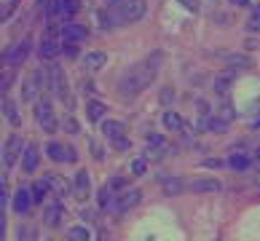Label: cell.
Masks as SVG:
<instances>
[{
	"mask_svg": "<svg viewBox=\"0 0 260 241\" xmlns=\"http://www.w3.org/2000/svg\"><path fill=\"white\" fill-rule=\"evenodd\" d=\"M158 62H161V56H150L148 62H140V64L129 67V70L123 73V78H121V94L126 96V99H132V96L145 91L158 75V67H161Z\"/></svg>",
	"mask_w": 260,
	"mask_h": 241,
	"instance_id": "obj_1",
	"label": "cell"
},
{
	"mask_svg": "<svg viewBox=\"0 0 260 241\" xmlns=\"http://www.w3.org/2000/svg\"><path fill=\"white\" fill-rule=\"evenodd\" d=\"M110 11L118 22H140L145 16V0H118Z\"/></svg>",
	"mask_w": 260,
	"mask_h": 241,
	"instance_id": "obj_2",
	"label": "cell"
},
{
	"mask_svg": "<svg viewBox=\"0 0 260 241\" xmlns=\"http://www.w3.org/2000/svg\"><path fill=\"white\" fill-rule=\"evenodd\" d=\"M49 73H51V91L59 96V99L67 105V108H73V94L67 91V78H64V70L56 62H49Z\"/></svg>",
	"mask_w": 260,
	"mask_h": 241,
	"instance_id": "obj_3",
	"label": "cell"
},
{
	"mask_svg": "<svg viewBox=\"0 0 260 241\" xmlns=\"http://www.w3.org/2000/svg\"><path fill=\"white\" fill-rule=\"evenodd\" d=\"M140 198H142V190L137 188H123L115 193V198H113V212H118V215H126L129 209H134L140 204Z\"/></svg>",
	"mask_w": 260,
	"mask_h": 241,
	"instance_id": "obj_4",
	"label": "cell"
},
{
	"mask_svg": "<svg viewBox=\"0 0 260 241\" xmlns=\"http://www.w3.org/2000/svg\"><path fill=\"white\" fill-rule=\"evenodd\" d=\"M35 118H38V123H41V129H43L46 134H51V131L59 129V121H56L54 108H51L49 99H38V105H35Z\"/></svg>",
	"mask_w": 260,
	"mask_h": 241,
	"instance_id": "obj_5",
	"label": "cell"
},
{
	"mask_svg": "<svg viewBox=\"0 0 260 241\" xmlns=\"http://www.w3.org/2000/svg\"><path fill=\"white\" fill-rule=\"evenodd\" d=\"M19 153H24V142H22L19 134H11V137L6 140V145H3V166L6 169H11L14 163H16Z\"/></svg>",
	"mask_w": 260,
	"mask_h": 241,
	"instance_id": "obj_6",
	"label": "cell"
},
{
	"mask_svg": "<svg viewBox=\"0 0 260 241\" xmlns=\"http://www.w3.org/2000/svg\"><path fill=\"white\" fill-rule=\"evenodd\" d=\"M30 48H32L30 41H19V43H14L11 48H8V51L3 54V62H6V64H11V67L22 64V62L27 59V54H30Z\"/></svg>",
	"mask_w": 260,
	"mask_h": 241,
	"instance_id": "obj_7",
	"label": "cell"
},
{
	"mask_svg": "<svg viewBox=\"0 0 260 241\" xmlns=\"http://www.w3.org/2000/svg\"><path fill=\"white\" fill-rule=\"evenodd\" d=\"M185 188L190 193H220V190H223V182L212 180V177H196V180H188Z\"/></svg>",
	"mask_w": 260,
	"mask_h": 241,
	"instance_id": "obj_8",
	"label": "cell"
},
{
	"mask_svg": "<svg viewBox=\"0 0 260 241\" xmlns=\"http://www.w3.org/2000/svg\"><path fill=\"white\" fill-rule=\"evenodd\" d=\"M46 150H49V156L54 161H59V163H73L75 158H78L73 148H64V145H56V142H49V145H46Z\"/></svg>",
	"mask_w": 260,
	"mask_h": 241,
	"instance_id": "obj_9",
	"label": "cell"
},
{
	"mask_svg": "<svg viewBox=\"0 0 260 241\" xmlns=\"http://www.w3.org/2000/svg\"><path fill=\"white\" fill-rule=\"evenodd\" d=\"M73 193L78 198H89L91 196V180H89V171H75V180H73Z\"/></svg>",
	"mask_w": 260,
	"mask_h": 241,
	"instance_id": "obj_10",
	"label": "cell"
},
{
	"mask_svg": "<svg viewBox=\"0 0 260 241\" xmlns=\"http://www.w3.org/2000/svg\"><path fill=\"white\" fill-rule=\"evenodd\" d=\"M32 201H35V196H32V190H27V188H19L14 193V209L19 212V215H27L30 206H32Z\"/></svg>",
	"mask_w": 260,
	"mask_h": 241,
	"instance_id": "obj_11",
	"label": "cell"
},
{
	"mask_svg": "<svg viewBox=\"0 0 260 241\" xmlns=\"http://www.w3.org/2000/svg\"><path fill=\"white\" fill-rule=\"evenodd\" d=\"M38 161H41V156H38V148L32 142L24 145V153H22V169L24 171H35L38 169Z\"/></svg>",
	"mask_w": 260,
	"mask_h": 241,
	"instance_id": "obj_12",
	"label": "cell"
},
{
	"mask_svg": "<svg viewBox=\"0 0 260 241\" xmlns=\"http://www.w3.org/2000/svg\"><path fill=\"white\" fill-rule=\"evenodd\" d=\"M86 35H89V32H86L81 24H73V22H70V24L62 27V38H64L67 43H83Z\"/></svg>",
	"mask_w": 260,
	"mask_h": 241,
	"instance_id": "obj_13",
	"label": "cell"
},
{
	"mask_svg": "<svg viewBox=\"0 0 260 241\" xmlns=\"http://www.w3.org/2000/svg\"><path fill=\"white\" fill-rule=\"evenodd\" d=\"M43 220H46V225H49V228H56V225H59V220H62V206H59V201H49V204H46Z\"/></svg>",
	"mask_w": 260,
	"mask_h": 241,
	"instance_id": "obj_14",
	"label": "cell"
},
{
	"mask_svg": "<svg viewBox=\"0 0 260 241\" xmlns=\"http://www.w3.org/2000/svg\"><path fill=\"white\" fill-rule=\"evenodd\" d=\"M43 89H41V83H38V78L32 75V78H24V83H22V96L27 102H38V94H41Z\"/></svg>",
	"mask_w": 260,
	"mask_h": 241,
	"instance_id": "obj_15",
	"label": "cell"
},
{
	"mask_svg": "<svg viewBox=\"0 0 260 241\" xmlns=\"http://www.w3.org/2000/svg\"><path fill=\"white\" fill-rule=\"evenodd\" d=\"M105 113H108L105 102H100V99H89V102H86V118H89V121H102Z\"/></svg>",
	"mask_w": 260,
	"mask_h": 241,
	"instance_id": "obj_16",
	"label": "cell"
},
{
	"mask_svg": "<svg viewBox=\"0 0 260 241\" xmlns=\"http://www.w3.org/2000/svg\"><path fill=\"white\" fill-rule=\"evenodd\" d=\"M199 129L201 131H212V134H223L225 129H228V123L223 121V118H201V123H199Z\"/></svg>",
	"mask_w": 260,
	"mask_h": 241,
	"instance_id": "obj_17",
	"label": "cell"
},
{
	"mask_svg": "<svg viewBox=\"0 0 260 241\" xmlns=\"http://www.w3.org/2000/svg\"><path fill=\"white\" fill-rule=\"evenodd\" d=\"M234 78H236V70H225V73H220L217 78H215V86H212V89H215L217 94H225V91L231 89V83H234Z\"/></svg>",
	"mask_w": 260,
	"mask_h": 241,
	"instance_id": "obj_18",
	"label": "cell"
},
{
	"mask_svg": "<svg viewBox=\"0 0 260 241\" xmlns=\"http://www.w3.org/2000/svg\"><path fill=\"white\" fill-rule=\"evenodd\" d=\"M59 51H62V46L56 43V41H51V38H49V41H43V43H41V48H38L41 59H46V62L54 59V56H59Z\"/></svg>",
	"mask_w": 260,
	"mask_h": 241,
	"instance_id": "obj_19",
	"label": "cell"
},
{
	"mask_svg": "<svg viewBox=\"0 0 260 241\" xmlns=\"http://www.w3.org/2000/svg\"><path fill=\"white\" fill-rule=\"evenodd\" d=\"M102 134H105V137H108V140H121L123 137V123L121 121H105L102 123Z\"/></svg>",
	"mask_w": 260,
	"mask_h": 241,
	"instance_id": "obj_20",
	"label": "cell"
},
{
	"mask_svg": "<svg viewBox=\"0 0 260 241\" xmlns=\"http://www.w3.org/2000/svg\"><path fill=\"white\" fill-rule=\"evenodd\" d=\"M161 185H164V193H167V196H177V193L185 190V182L177 180V177H164Z\"/></svg>",
	"mask_w": 260,
	"mask_h": 241,
	"instance_id": "obj_21",
	"label": "cell"
},
{
	"mask_svg": "<svg viewBox=\"0 0 260 241\" xmlns=\"http://www.w3.org/2000/svg\"><path fill=\"white\" fill-rule=\"evenodd\" d=\"M105 62H108V54H105V51H91V54L83 56V64L89 67V70H100Z\"/></svg>",
	"mask_w": 260,
	"mask_h": 241,
	"instance_id": "obj_22",
	"label": "cell"
},
{
	"mask_svg": "<svg viewBox=\"0 0 260 241\" xmlns=\"http://www.w3.org/2000/svg\"><path fill=\"white\" fill-rule=\"evenodd\" d=\"M49 185H51V190L56 193V196H70V182L67 180H62V177H56V175H49Z\"/></svg>",
	"mask_w": 260,
	"mask_h": 241,
	"instance_id": "obj_23",
	"label": "cell"
},
{
	"mask_svg": "<svg viewBox=\"0 0 260 241\" xmlns=\"http://www.w3.org/2000/svg\"><path fill=\"white\" fill-rule=\"evenodd\" d=\"M3 115L8 118L11 126H19V123H22V118H19V113H16V105L11 99H3Z\"/></svg>",
	"mask_w": 260,
	"mask_h": 241,
	"instance_id": "obj_24",
	"label": "cell"
},
{
	"mask_svg": "<svg viewBox=\"0 0 260 241\" xmlns=\"http://www.w3.org/2000/svg\"><path fill=\"white\" fill-rule=\"evenodd\" d=\"M164 126H167L169 131H180L182 126H185V121H182L177 113H172V110H169V113H164Z\"/></svg>",
	"mask_w": 260,
	"mask_h": 241,
	"instance_id": "obj_25",
	"label": "cell"
},
{
	"mask_svg": "<svg viewBox=\"0 0 260 241\" xmlns=\"http://www.w3.org/2000/svg\"><path fill=\"white\" fill-rule=\"evenodd\" d=\"M231 169H236V171H244V169H249V156H244V153H234V156H231Z\"/></svg>",
	"mask_w": 260,
	"mask_h": 241,
	"instance_id": "obj_26",
	"label": "cell"
},
{
	"mask_svg": "<svg viewBox=\"0 0 260 241\" xmlns=\"http://www.w3.org/2000/svg\"><path fill=\"white\" fill-rule=\"evenodd\" d=\"M67 238H70V241H91V233H89L83 225H75V228H70Z\"/></svg>",
	"mask_w": 260,
	"mask_h": 241,
	"instance_id": "obj_27",
	"label": "cell"
},
{
	"mask_svg": "<svg viewBox=\"0 0 260 241\" xmlns=\"http://www.w3.org/2000/svg\"><path fill=\"white\" fill-rule=\"evenodd\" d=\"M46 190H51L49 177H46V180H38L35 185H32V196H35V201H43V198H46Z\"/></svg>",
	"mask_w": 260,
	"mask_h": 241,
	"instance_id": "obj_28",
	"label": "cell"
},
{
	"mask_svg": "<svg viewBox=\"0 0 260 241\" xmlns=\"http://www.w3.org/2000/svg\"><path fill=\"white\" fill-rule=\"evenodd\" d=\"M35 236H38V230H35V225H22L19 228V241H35Z\"/></svg>",
	"mask_w": 260,
	"mask_h": 241,
	"instance_id": "obj_29",
	"label": "cell"
},
{
	"mask_svg": "<svg viewBox=\"0 0 260 241\" xmlns=\"http://www.w3.org/2000/svg\"><path fill=\"white\" fill-rule=\"evenodd\" d=\"M129 169H132L134 177H142V175H145V169H148V161H145V158H134Z\"/></svg>",
	"mask_w": 260,
	"mask_h": 241,
	"instance_id": "obj_30",
	"label": "cell"
},
{
	"mask_svg": "<svg viewBox=\"0 0 260 241\" xmlns=\"http://www.w3.org/2000/svg\"><path fill=\"white\" fill-rule=\"evenodd\" d=\"M62 131H67V134H78L81 126H78V121H75L73 115H67V118L62 121Z\"/></svg>",
	"mask_w": 260,
	"mask_h": 241,
	"instance_id": "obj_31",
	"label": "cell"
},
{
	"mask_svg": "<svg viewBox=\"0 0 260 241\" xmlns=\"http://www.w3.org/2000/svg\"><path fill=\"white\" fill-rule=\"evenodd\" d=\"M217 118H223L225 123H231L236 118V110H234V105H223V108H220V113H217Z\"/></svg>",
	"mask_w": 260,
	"mask_h": 241,
	"instance_id": "obj_32",
	"label": "cell"
},
{
	"mask_svg": "<svg viewBox=\"0 0 260 241\" xmlns=\"http://www.w3.org/2000/svg\"><path fill=\"white\" fill-rule=\"evenodd\" d=\"M59 8L64 14H75L81 8V3H78V0H59Z\"/></svg>",
	"mask_w": 260,
	"mask_h": 241,
	"instance_id": "obj_33",
	"label": "cell"
},
{
	"mask_svg": "<svg viewBox=\"0 0 260 241\" xmlns=\"http://www.w3.org/2000/svg\"><path fill=\"white\" fill-rule=\"evenodd\" d=\"M89 150H91V156L97 161H105V150H102V145L97 140H89Z\"/></svg>",
	"mask_w": 260,
	"mask_h": 241,
	"instance_id": "obj_34",
	"label": "cell"
},
{
	"mask_svg": "<svg viewBox=\"0 0 260 241\" xmlns=\"http://www.w3.org/2000/svg\"><path fill=\"white\" fill-rule=\"evenodd\" d=\"M228 62L234 64V70H239V67H244V70H247V67L252 64V62H249V56H228Z\"/></svg>",
	"mask_w": 260,
	"mask_h": 241,
	"instance_id": "obj_35",
	"label": "cell"
},
{
	"mask_svg": "<svg viewBox=\"0 0 260 241\" xmlns=\"http://www.w3.org/2000/svg\"><path fill=\"white\" fill-rule=\"evenodd\" d=\"M247 27H249V32H260V16H252L247 22Z\"/></svg>",
	"mask_w": 260,
	"mask_h": 241,
	"instance_id": "obj_36",
	"label": "cell"
},
{
	"mask_svg": "<svg viewBox=\"0 0 260 241\" xmlns=\"http://www.w3.org/2000/svg\"><path fill=\"white\" fill-rule=\"evenodd\" d=\"M196 110H199V113H201V118H207V115H209V105H207V102H204V99H201V102H199V105H196Z\"/></svg>",
	"mask_w": 260,
	"mask_h": 241,
	"instance_id": "obj_37",
	"label": "cell"
},
{
	"mask_svg": "<svg viewBox=\"0 0 260 241\" xmlns=\"http://www.w3.org/2000/svg\"><path fill=\"white\" fill-rule=\"evenodd\" d=\"M113 145H115V148H118V150H129V140H126V137H121V140H115Z\"/></svg>",
	"mask_w": 260,
	"mask_h": 241,
	"instance_id": "obj_38",
	"label": "cell"
},
{
	"mask_svg": "<svg viewBox=\"0 0 260 241\" xmlns=\"http://www.w3.org/2000/svg\"><path fill=\"white\" fill-rule=\"evenodd\" d=\"M11 81H14V75H11V73H6V75H3V81H0V86H3V94L8 91V83H11Z\"/></svg>",
	"mask_w": 260,
	"mask_h": 241,
	"instance_id": "obj_39",
	"label": "cell"
},
{
	"mask_svg": "<svg viewBox=\"0 0 260 241\" xmlns=\"http://www.w3.org/2000/svg\"><path fill=\"white\" fill-rule=\"evenodd\" d=\"M185 8H190V11H199V0H180Z\"/></svg>",
	"mask_w": 260,
	"mask_h": 241,
	"instance_id": "obj_40",
	"label": "cell"
},
{
	"mask_svg": "<svg viewBox=\"0 0 260 241\" xmlns=\"http://www.w3.org/2000/svg\"><path fill=\"white\" fill-rule=\"evenodd\" d=\"M145 158H161V150H156V148H150V150L145 153Z\"/></svg>",
	"mask_w": 260,
	"mask_h": 241,
	"instance_id": "obj_41",
	"label": "cell"
},
{
	"mask_svg": "<svg viewBox=\"0 0 260 241\" xmlns=\"http://www.w3.org/2000/svg\"><path fill=\"white\" fill-rule=\"evenodd\" d=\"M0 238H6V217H0Z\"/></svg>",
	"mask_w": 260,
	"mask_h": 241,
	"instance_id": "obj_42",
	"label": "cell"
},
{
	"mask_svg": "<svg viewBox=\"0 0 260 241\" xmlns=\"http://www.w3.org/2000/svg\"><path fill=\"white\" fill-rule=\"evenodd\" d=\"M148 140H150V142H153V145H164V140H161V137H158V134H150V137H148Z\"/></svg>",
	"mask_w": 260,
	"mask_h": 241,
	"instance_id": "obj_43",
	"label": "cell"
},
{
	"mask_svg": "<svg viewBox=\"0 0 260 241\" xmlns=\"http://www.w3.org/2000/svg\"><path fill=\"white\" fill-rule=\"evenodd\" d=\"M64 51H67V56H75V54H78V51H75V46H70V43L64 46Z\"/></svg>",
	"mask_w": 260,
	"mask_h": 241,
	"instance_id": "obj_44",
	"label": "cell"
},
{
	"mask_svg": "<svg viewBox=\"0 0 260 241\" xmlns=\"http://www.w3.org/2000/svg\"><path fill=\"white\" fill-rule=\"evenodd\" d=\"M161 99H164V102H169V99H172V89H164V94H161Z\"/></svg>",
	"mask_w": 260,
	"mask_h": 241,
	"instance_id": "obj_45",
	"label": "cell"
},
{
	"mask_svg": "<svg viewBox=\"0 0 260 241\" xmlns=\"http://www.w3.org/2000/svg\"><path fill=\"white\" fill-rule=\"evenodd\" d=\"M100 201H102V206H108V190L100 193Z\"/></svg>",
	"mask_w": 260,
	"mask_h": 241,
	"instance_id": "obj_46",
	"label": "cell"
},
{
	"mask_svg": "<svg viewBox=\"0 0 260 241\" xmlns=\"http://www.w3.org/2000/svg\"><path fill=\"white\" fill-rule=\"evenodd\" d=\"M234 6H249V0H231Z\"/></svg>",
	"mask_w": 260,
	"mask_h": 241,
	"instance_id": "obj_47",
	"label": "cell"
},
{
	"mask_svg": "<svg viewBox=\"0 0 260 241\" xmlns=\"http://www.w3.org/2000/svg\"><path fill=\"white\" fill-rule=\"evenodd\" d=\"M255 163H257V169H260V150H255Z\"/></svg>",
	"mask_w": 260,
	"mask_h": 241,
	"instance_id": "obj_48",
	"label": "cell"
},
{
	"mask_svg": "<svg viewBox=\"0 0 260 241\" xmlns=\"http://www.w3.org/2000/svg\"><path fill=\"white\" fill-rule=\"evenodd\" d=\"M97 241H110V238H108V233H100V236H97Z\"/></svg>",
	"mask_w": 260,
	"mask_h": 241,
	"instance_id": "obj_49",
	"label": "cell"
},
{
	"mask_svg": "<svg viewBox=\"0 0 260 241\" xmlns=\"http://www.w3.org/2000/svg\"><path fill=\"white\" fill-rule=\"evenodd\" d=\"M252 16H260V6H255V8H252Z\"/></svg>",
	"mask_w": 260,
	"mask_h": 241,
	"instance_id": "obj_50",
	"label": "cell"
}]
</instances>
